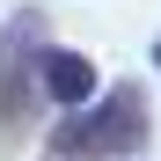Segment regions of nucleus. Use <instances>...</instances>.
Returning a JSON list of instances; mask_svg holds the SVG:
<instances>
[{"label":"nucleus","instance_id":"1","mask_svg":"<svg viewBox=\"0 0 161 161\" xmlns=\"http://www.w3.org/2000/svg\"><path fill=\"white\" fill-rule=\"evenodd\" d=\"M154 132V110H147V88L139 80H117L110 95H95L88 110H66L59 125L44 132V154L51 161H125L139 154Z\"/></svg>","mask_w":161,"mask_h":161},{"label":"nucleus","instance_id":"2","mask_svg":"<svg viewBox=\"0 0 161 161\" xmlns=\"http://www.w3.org/2000/svg\"><path fill=\"white\" fill-rule=\"evenodd\" d=\"M51 44V22L37 8H22L8 30H0V154H15L30 139V125L44 110V88H37V59Z\"/></svg>","mask_w":161,"mask_h":161},{"label":"nucleus","instance_id":"3","mask_svg":"<svg viewBox=\"0 0 161 161\" xmlns=\"http://www.w3.org/2000/svg\"><path fill=\"white\" fill-rule=\"evenodd\" d=\"M37 88H44V103H59V110H88L95 103V59L88 51H66V44H44Z\"/></svg>","mask_w":161,"mask_h":161},{"label":"nucleus","instance_id":"4","mask_svg":"<svg viewBox=\"0 0 161 161\" xmlns=\"http://www.w3.org/2000/svg\"><path fill=\"white\" fill-rule=\"evenodd\" d=\"M154 66H161V37H154Z\"/></svg>","mask_w":161,"mask_h":161}]
</instances>
